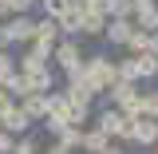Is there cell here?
I'll return each instance as SVG.
<instances>
[{
    "label": "cell",
    "instance_id": "4fadbf2b",
    "mask_svg": "<svg viewBox=\"0 0 158 154\" xmlns=\"http://www.w3.org/2000/svg\"><path fill=\"white\" fill-rule=\"evenodd\" d=\"M24 111H28V115H48V99L28 95V99H24Z\"/></svg>",
    "mask_w": 158,
    "mask_h": 154
},
{
    "label": "cell",
    "instance_id": "7a4b0ae2",
    "mask_svg": "<svg viewBox=\"0 0 158 154\" xmlns=\"http://www.w3.org/2000/svg\"><path fill=\"white\" fill-rule=\"evenodd\" d=\"M135 119L131 111H107V115L99 119V127L107 131V135H123V138H131V131H135Z\"/></svg>",
    "mask_w": 158,
    "mask_h": 154
},
{
    "label": "cell",
    "instance_id": "ac0fdd59",
    "mask_svg": "<svg viewBox=\"0 0 158 154\" xmlns=\"http://www.w3.org/2000/svg\"><path fill=\"white\" fill-rule=\"evenodd\" d=\"M12 150H16V154H36V138H20Z\"/></svg>",
    "mask_w": 158,
    "mask_h": 154
},
{
    "label": "cell",
    "instance_id": "cb8c5ba5",
    "mask_svg": "<svg viewBox=\"0 0 158 154\" xmlns=\"http://www.w3.org/2000/svg\"><path fill=\"white\" fill-rule=\"evenodd\" d=\"M48 154H71V146H52Z\"/></svg>",
    "mask_w": 158,
    "mask_h": 154
},
{
    "label": "cell",
    "instance_id": "7c38bea8",
    "mask_svg": "<svg viewBox=\"0 0 158 154\" xmlns=\"http://www.w3.org/2000/svg\"><path fill=\"white\" fill-rule=\"evenodd\" d=\"M138 24L142 28H158V8H150V0H138Z\"/></svg>",
    "mask_w": 158,
    "mask_h": 154
},
{
    "label": "cell",
    "instance_id": "2e32d148",
    "mask_svg": "<svg viewBox=\"0 0 158 154\" xmlns=\"http://www.w3.org/2000/svg\"><path fill=\"white\" fill-rule=\"evenodd\" d=\"M56 36V24H52V20H40L36 24V40H52Z\"/></svg>",
    "mask_w": 158,
    "mask_h": 154
},
{
    "label": "cell",
    "instance_id": "3957f363",
    "mask_svg": "<svg viewBox=\"0 0 158 154\" xmlns=\"http://www.w3.org/2000/svg\"><path fill=\"white\" fill-rule=\"evenodd\" d=\"M111 95H115V103L123 107V111H131V115H138V95H135V83H127V79H118Z\"/></svg>",
    "mask_w": 158,
    "mask_h": 154
},
{
    "label": "cell",
    "instance_id": "8992f818",
    "mask_svg": "<svg viewBox=\"0 0 158 154\" xmlns=\"http://www.w3.org/2000/svg\"><path fill=\"white\" fill-rule=\"evenodd\" d=\"M59 63H63V67H67V71H79V48L75 44H71V40H67V44H59Z\"/></svg>",
    "mask_w": 158,
    "mask_h": 154
},
{
    "label": "cell",
    "instance_id": "7402d4cb",
    "mask_svg": "<svg viewBox=\"0 0 158 154\" xmlns=\"http://www.w3.org/2000/svg\"><path fill=\"white\" fill-rule=\"evenodd\" d=\"M8 107H12V99H8V91H4V87H0V115H4Z\"/></svg>",
    "mask_w": 158,
    "mask_h": 154
},
{
    "label": "cell",
    "instance_id": "30bf717a",
    "mask_svg": "<svg viewBox=\"0 0 158 154\" xmlns=\"http://www.w3.org/2000/svg\"><path fill=\"white\" fill-rule=\"evenodd\" d=\"M28 36H36V24L32 20H12L8 24V40H28Z\"/></svg>",
    "mask_w": 158,
    "mask_h": 154
},
{
    "label": "cell",
    "instance_id": "6da1fadb",
    "mask_svg": "<svg viewBox=\"0 0 158 154\" xmlns=\"http://www.w3.org/2000/svg\"><path fill=\"white\" fill-rule=\"evenodd\" d=\"M83 79L91 83V87H111V83H118V67H111L107 59H91L87 67H83Z\"/></svg>",
    "mask_w": 158,
    "mask_h": 154
},
{
    "label": "cell",
    "instance_id": "ba28073f",
    "mask_svg": "<svg viewBox=\"0 0 158 154\" xmlns=\"http://www.w3.org/2000/svg\"><path fill=\"white\" fill-rule=\"evenodd\" d=\"M138 79H150V75H158V56L154 52H138Z\"/></svg>",
    "mask_w": 158,
    "mask_h": 154
},
{
    "label": "cell",
    "instance_id": "d4e9b609",
    "mask_svg": "<svg viewBox=\"0 0 158 154\" xmlns=\"http://www.w3.org/2000/svg\"><path fill=\"white\" fill-rule=\"evenodd\" d=\"M103 154H123V150H115V146H107V150H103Z\"/></svg>",
    "mask_w": 158,
    "mask_h": 154
},
{
    "label": "cell",
    "instance_id": "5b68a950",
    "mask_svg": "<svg viewBox=\"0 0 158 154\" xmlns=\"http://www.w3.org/2000/svg\"><path fill=\"white\" fill-rule=\"evenodd\" d=\"M28 111H24V107H8V111H4V115H0V127H8V131H28Z\"/></svg>",
    "mask_w": 158,
    "mask_h": 154
},
{
    "label": "cell",
    "instance_id": "9a60e30c",
    "mask_svg": "<svg viewBox=\"0 0 158 154\" xmlns=\"http://www.w3.org/2000/svg\"><path fill=\"white\" fill-rule=\"evenodd\" d=\"M138 115H146V119H158V95H146V99H138Z\"/></svg>",
    "mask_w": 158,
    "mask_h": 154
},
{
    "label": "cell",
    "instance_id": "d6986e66",
    "mask_svg": "<svg viewBox=\"0 0 158 154\" xmlns=\"http://www.w3.org/2000/svg\"><path fill=\"white\" fill-rule=\"evenodd\" d=\"M131 48L135 52H150V36H131Z\"/></svg>",
    "mask_w": 158,
    "mask_h": 154
},
{
    "label": "cell",
    "instance_id": "52a82bcc",
    "mask_svg": "<svg viewBox=\"0 0 158 154\" xmlns=\"http://www.w3.org/2000/svg\"><path fill=\"white\" fill-rule=\"evenodd\" d=\"M59 28H63V32H83V8H67V12H63V16H59Z\"/></svg>",
    "mask_w": 158,
    "mask_h": 154
},
{
    "label": "cell",
    "instance_id": "ffe728a7",
    "mask_svg": "<svg viewBox=\"0 0 158 154\" xmlns=\"http://www.w3.org/2000/svg\"><path fill=\"white\" fill-rule=\"evenodd\" d=\"M59 138H63L67 146H79V142H83V135H79V131H71V127H67V131H63V135H59Z\"/></svg>",
    "mask_w": 158,
    "mask_h": 154
},
{
    "label": "cell",
    "instance_id": "603a6c76",
    "mask_svg": "<svg viewBox=\"0 0 158 154\" xmlns=\"http://www.w3.org/2000/svg\"><path fill=\"white\" fill-rule=\"evenodd\" d=\"M12 146H16L12 138H8V135H0V154H8V150H12Z\"/></svg>",
    "mask_w": 158,
    "mask_h": 154
},
{
    "label": "cell",
    "instance_id": "5bb4252c",
    "mask_svg": "<svg viewBox=\"0 0 158 154\" xmlns=\"http://www.w3.org/2000/svg\"><path fill=\"white\" fill-rule=\"evenodd\" d=\"M83 32H103V12H83Z\"/></svg>",
    "mask_w": 158,
    "mask_h": 154
},
{
    "label": "cell",
    "instance_id": "44dd1931",
    "mask_svg": "<svg viewBox=\"0 0 158 154\" xmlns=\"http://www.w3.org/2000/svg\"><path fill=\"white\" fill-rule=\"evenodd\" d=\"M8 75H12V59H8V56H4V52H0V83H4V79H8Z\"/></svg>",
    "mask_w": 158,
    "mask_h": 154
},
{
    "label": "cell",
    "instance_id": "9c48e42d",
    "mask_svg": "<svg viewBox=\"0 0 158 154\" xmlns=\"http://www.w3.org/2000/svg\"><path fill=\"white\" fill-rule=\"evenodd\" d=\"M107 36H111V44H131V36H135V28H131L127 20H115V24L107 28Z\"/></svg>",
    "mask_w": 158,
    "mask_h": 154
},
{
    "label": "cell",
    "instance_id": "8fae6325",
    "mask_svg": "<svg viewBox=\"0 0 158 154\" xmlns=\"http://www.w3.org/2000/svg\"><path fill=\"white\" fill-rule=\"evenodd\" d=\"M83 146H87L91 154H103L107 150V131L99 127V131H91V135H83Z\"/></svg>",
    "mask_w": 158,
    "mask_h": 154
},
{
    "label": "cell",
    "instance_id": "e0dca14e",
    "mask_svg": "<svg viewBox=\"0 0 158 154\" xmlns=\"http://www.w3.org/2000/svg\"><path fill=\"white\" fill-rule=\"evenodd\" d=\"M44 4H48V12H52V16H63V12L71 8L67 0H44Z\"/></svg>",
    "mask_w": 158,
    "mask_h": 154
},
{
    "label": "cell",
    "instance_id": "277c9868",
    "mask_svg": "<svg viewBox=\"0 0 158 154\" xmlns=\"http://www.w3.org/2000/svg\"><path fill=\"white\" fill-rule=\"evenodd\" d=\"M131 138H135L138 146L154 142V138H158V119H146V115H142V123H135V131H131Z\"/></svg>",
    "mask_w": 158,
    "mask_h": 154
}]
</instances>
